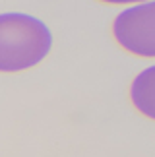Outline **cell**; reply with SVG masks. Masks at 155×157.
<instances>
[{"instance_id":"cell-1","label":"cell","mask_w":155,"mask_h":157,"mask_svg":"<svg viewBox=\"0 0 155 157\" xmlns=\"http://www.w3.org/2000/svg\"><path fill=\"white\" fill-rule=\"evenodd\" d=\"M52 51V31L23 12L0 14V72L16 74L39 66Z\"/></svg>"},{"instance_id":"cell-2","label":"cell","mask_w":155,"mask_h":157,"mask_svg":"<svg viewBox=\"0 0 155 157\" xmlns=\"http://www.w3.org/2000/svg\"><path fill=\"white\" fill-rule=\"evenodd\" d=\"M112 37L130 54L155 58V0L122 10L112 20Z\"/></svg>"},{"instance_id":"cell-3","label":"cell","mask_w":155,"mask_h":157,"mask_svg":"<svg viewBox=\"0 0 155 157\" xmlns=\"http://www.w3.org/2000/svg\"><path fill=\"white\" fill-rule=\"evenodd\" d=\"M130 101L140 114L155 120V64L147 66L132 80Z\"/></svg>"},{"instance_id":"cell-4","label":"cell","mask_w":155,"mask_h":157,"mask_svg":"<svg viewBox=\"0 0 155 157\" xmlns=\"http://www.w3.org/2000/svg\"><path fill=\"white\" fill-rule=\"evenodd\" d=\"M103 4H111V6H124V4H142V2H149V0H97Z\"/></svg>"}]
</instances>
